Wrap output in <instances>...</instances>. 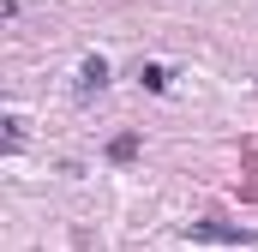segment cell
I'll use <instances>...</instances> for the list:
<instances>
[{
    "mask_svg": "<svg viewBox=\"0 0 258 252\" xmlns=\"http://www.w3.org/2000/svg\"><path fill=\"white\" fill-rule=\"evenodd\" d=\"M186 240H216V246H252V228H222V222H192Z\"/></svg>",
    "mask_w": 258,
    "mask_h": 252,
    "instance_id": "obj_1",
    "label": "cell"
},
{
    "mask_svg": "<svg viewBox=\"0 0 258 252\" xmlns=\"http://www.w3.org/2000/svg\"><path fill=\"white\" fill-rule=\"evenodd\" d=\"M102 84H108V66H102L96 54H90V60L78 66V90H102Z\"/></svg>",
    "mask_w": 258,
    "mask_h": 252,
    "instance_id": "obj_2",
    "label": "cell"
}]
</instances>
